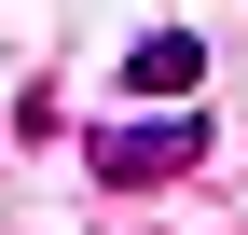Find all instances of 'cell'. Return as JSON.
Here are the masks:
<instances>
[{
  "instance_id": "2",
  "label": "cell",
  "mask_w": 248,
  "mask_h": 235,
  "mask_svg": "<svg viewBox=\"0 0 248 235\" xmlns=\"http://www.w3.org/2000/svg\"><path fill=\"white\" fill-rule=\"evenodd\" d=\"M193 83H207L193 28H138V42H124V97H193Z\"/></svg>"
},
{
  "instance_id": "1",
  "label": "cell",
  "mask_w": 248,
  "mask_h": 235,
  "mask_svg": "<svg viewBox=\"0 0 248 235\" xmlns=\"http://www.w3.org/2000/svg\"><path fill=\"white\" fill-rule=\"evenodd\" d=\"M83 166H97L110 194H166L179 166H207V125H193V97H166L152 125H97V138H83Z\"/></svg>"
}]
</instances>
